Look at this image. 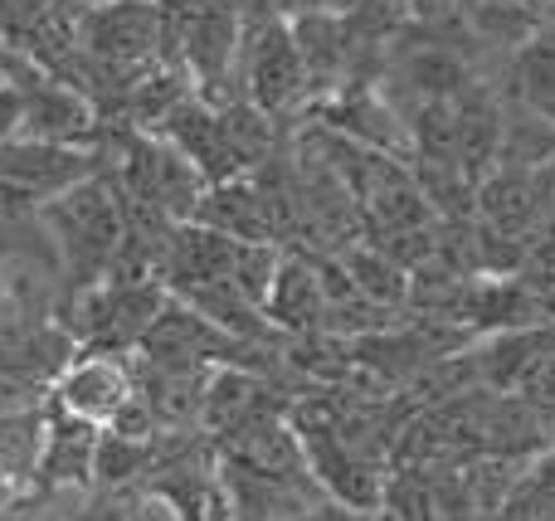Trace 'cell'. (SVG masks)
<instances>
[{"label":"cell","instance_id":"cell-1","mask_svg":"<svg viewBox=\"0 0 555 521\" xmlns=\"http://www.w3.org/2000/svg\"><path fill=\"white\" fill-rule=\"evenodd\" d=\"M39 230L54 239V269L64 278L59 317H64L83 292H93L113 273V259L122 249V195L113 185V171L49 200L39 210Z\"/></svg>","mask_w":555,"mask_h":521},{"label":"cell","instance_id":"cell-2","mask_svg":"<svg viewBox=\"0 0 555 521\" xmlns=\"http://www.w3.org/2000/svg\"><path fill=\"white\" fill-rule=\"evenodd\" d=\"M240 97L249 107H259L269 122L312 103V88H307V68H302V58H297L293 29H287V19L273 15V10H263L259 19L244 15Z\"/></svg>","mask_w":555,"mask_h":521},{"label":"cell","instance_id":"cell-3","mask_svg":"<svg viewBox=\"0 0 555 521\" xmlns=\"http://www.w3.org/2000/svg\"><path fill=\"white\" fill-rule=\"evenodd\" d=\"M127 400H132V370H127L122 356H88V351H78L64 366V376L49 386V405L83 419V425H98V429H103Z\"/></svg>","mask_w":555,"mask_h":521},{"label":"cell","instance_id":"cell-4","mask_svg":"<svg viewBox=\"0 0 555 521\" xmlns=\"http://www.w3.org/2000/svg\"><path fill=\"white\" fill-rule=\"evenodd\" d=\"M263 317H269V327L287 341L326 331V292H322V273H317L312 253L283 249L273 288H269V298H263Z\"/></svg>","mask_w":555,"mask_h":521},{"label":"cell","instance_id":"cell-5","mask_svg":"<svg viewBox=\"0 0 555 521\" xmlns=\"http://www.w3.org/2000/svg\"><path fill=\"white\" fill-rule=\"evenodd\" d=\"M98 425L64 415L44 405V448L35 468V497H49L54 487H93V454H98Z\"/></svg>","mask_w":555,"mask_h":521},{"label":"cell","instance_id":"cell-6","mask_svg":"<svg viewBox=\"0 0 555 521\" xmlns=\"http://www.w3.org/2000/svg\"><path fill=\"white\" fill-rule=\"evenodd\" d=\"M287 29H293L297 58H302V68H307V88H312V103H322V97L341 93V88L351 83V44H346L341 10L287 19Z\"/></svg>","mask_w":555,"mask_h":521},{"label":"cell","instance_id":"cell-7","mask_svg":"<svg viewBox=\"0 0 555 521\" xmlns=\"http://www.w3.org/2000/svg\"><path fill=\"white\" fill-rule=\"evenodd\" d=\"M507 97H512V107H521V113L555 127V19H546V25L512 54Z\"/></svg>","mask_w":555,"mask_h":521},{"label":"cell","instance_id":"cell-8","mask_svg":"<svg viewBox=\"0 0 555 521\" xmlns=\"http://www.w3.org/2000/svg\"><path fill=\"white\" fill-rule=\"evenodd\" d=\"M332 259H336V269L346 273V283H351L371 308L400 312L404 302H410V269H400V263H395L390 253H380L375 244H346Z\"/></svg>","mask_w":555,"mask_h":521},{"label":"cell","instance_id":"cell-9","mask_svg":"<svg viewBox=\"0 0 555 521\" xmlns=\"http://www.w3.org/2000/svg\"><path fill=\"white\" fill-rule=\"evenodd\" d=\"M278 259H283V249H278V244H240V253H234L230 283H234V288H240L259 312H263V298H269V288H273Z\"/></svg>","mask_w":555,"mask_h":521},{"label":"cell","instance_id":"cell-10","mask_svg":"<svg viewBox=\"0 0 555 521\" xmlns=\"http://www.w3.org/2000/svg\"><path fill=\"white\" fill-rule=\"evenodd\" d=\"M273 15L283 19H302V15H326V10H341L346 0H269Z\"/></svg>","mask_w":555,"mask_h":521},{"label":"cell","instance_id":"cell-11","mask_svg":"<svg viewBox=\"0 0 555 521\" xmlns=\"http://www.w3.org/2000/svg\"><path fill=\"white\" fill-rule=\"evenodd\" d=\"M20 136V93L10 83H0V146Z\"/></svg>","mask_w":555,"mask_h":521},{"label":"cell","instance_id":"cell-12","mask_svg":"<svg viewBox=\"0 0 555 521\" xmlns=\"http://www.w3.org/2000/svg\"><path fill=\"white\" fill-rule=\"evenodd\" d=\"M29 507H35V503H20V507H5V512H0V521H29Z\"/></svg>","mask_w":555,"mask_h":521},{"label":"cell","instance_id":"cell-13","mask_svg":"<svg viewBox=\"0 0 555 521\" xmlns=\"http://www.w3.org/2000/svg\"><path fill=\"white\" fill-rule=\"evenodd\" d=\"M346 5H351V0H346Z\"/></svg>","mask_w":555,"mask_h":521}]
</instances>
